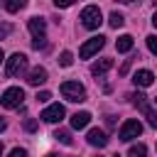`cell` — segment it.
<instances>
[{
    "label": "cell",
    "instance_id": "6da1fadb",
    "mask_svg": "<svg viewBox=\"0 0 157 157\" xmlns=\"http://www.w3.org/2000/svg\"><path fill=\"white\" fill-rule=\"evenodd\" d=\"M59 91H61V96H64L66 101H71V103L86 101V88H83L78 81H64V83L59 86Z\"/></svg>",
    "mask_w": 157,
    "mask_h": 157
},
{
    "label": "cell",
    "instance_id": "7a4b0ae2",
    "mask_svg": "<svg viewBox=\"0 0 157 157\" xmlns=\"http://www.w3.org/2000/svg\"><path fill=\"white\" fill-rule=\"evenodd\" d=\"M81 25L86 27V29H98V25L103 22V15H101V10L96 7V5H86L83 10H81Z\"/></svg>",
    "mask_w": 157,
    "mask_h": 157
},
{
    "label": "cell",
    "instance_id": "3957f363",
    "mask_svg": "<svg viewBox=\"0 0 157 157\" xmlns=\"http://www.w3.org/2000/svg\"><path fill=\"white\" fill-rule=\"evenodd\" d=\"M140 135H142V123L135 120V118L125 120V123L120 125V130H118V137H120L123 142H130V140H135V137H140Z\"/></svg>",
    "mask_w": 157,
    "mask_h": 157
},
{
    "label": "cell",
    "instance_id": "277c9868",
    "mask_svg": "<svg viewBox=\"0 0 157 157\" xmlns=\"http://www.w3.org/2000/svg\"><path fill=\"white\" fill-rule=\"evenodd\" d=\"M22 101H25V91H22L20 86L7 88V91L2 93V98H0V103H2L5 108H20V105H22Z\"/></svg>",
    "mask_w": 157,
    "mask_h": 157
},
{
    "label": "cell",
    "instance_id": "5b68a950",
    "mask_svg": "<svg viewBox=\"0 0 157 157\" xmlns=\"http://www.w3.org/2000/svg\"><path fill=\"white\" fill-rule=\"evenodd\" d=\"M103 44H105V37H101V34H98V37H91V39L83 42V47L78 49V56H81V59H91L98 49H103Z\"/></svg>",
    "mask_w": 157,
    "mask_h": 157
},
{
    "label": "cell",
    "instance_id": "8992f818",
    "mask_svg": "<svg viewBox=\"0 0 157 157\" xmlns=\"http://www.w3.org/2000/svg\"><path fill=\"white\" fill-rule=\"evenodd\" d=\"M27 69V56L25 54H12L10 59H7V66H5V71H7V76H20L22 71Z\"/></svg>",
    "mask_w": 157,
    "mask_h": 157
},
{
    "label": "cell",
    "instance_id": "52a82bcc",
    "mask_svg": "<svg viewBox=\"0 0 157 157\" xmlns=\"http://www.w3.org/2000/svg\"><path fill=\"white\" fill-rule=\"evenodd\" d=\"M64 115H66L64 105H61V103H52V105H47V108L42 110V115H39V118H42L44 123H59Z\"/></svg>",
    "mask_w": 157,
    "mask_h": 157
},
{
    "label": "cell",
    "instance_id": "ba28073f",
    "mask_svg": "<svg viewBox=\"0 0 157 157\" xmlns=\"http://www.w3.org/2000/svg\"><path fill=\"white\" fill-rule=\"evenodd\" d=\"M86 140H88V145H93V147H105V145H108V135H105L101 128H91L88 135H86Z\"/></svg>",
    "mask_w": 157,
    "mask_h": 157
},
{
    "label": "cell",
    "instance_id": "9c48e42d",
    "mask_svg": "<svg viewBox=\"0 0 157 157\" xmlns=\"http://www.w3.org/2000/svg\"><path fill=\"white\" fill-rule=\"evenodd\" d=\"M132 81H135V86H140V88H147V86H152V81H155V74H152L150 69H140V71H135Z\"/></svg>",
    "mask_w": 157,
    "mask_h": 157
},
{
    "label": "cell",
    "instance_id": "30bf717a",
    "mask_svg": "<svg viewBox=\"0 0 157 157\" xmlns=\"http://www.w3.org/2000/svg\"><path fill=\"white\" fill-rule=\"evenodd\" d=\"M47 81V69H42V66H34L32 71H29V76H27V83L29 86H39V83H44Z\"/></svg>",
    "mask_w": 157,
    "mask_h": 157
},
{
    "label": "cell",
    "instance_id": "8fae6325",
    "mask_svg": "<svg viewBox=\"0 0 157 157\" xmlns=\"http://www.w3.org/2000/svg\"><path fill=\"white\" fill-rule=\"evenodd\" d=\"M29 32H32L34 39H37V37H44V32H47V22H44L42 17H32V20H29Z\"/></svg>",
    "mask_w": 157,
    "mask_h": 157
},
{
    "label": "cell",
    "instance_id": "7c38bea8",
    "mask_svg": "<svg viewBox=\"0 0 157 157\" xmlns=\"http://www.w3.org/2000/svg\"><path fill=\"white\" fill-rule=\"evenodd\" d=\"M88 123H91V113H86V110L71 115V128H76V130H83Z\"/></svg>",
    "mask_w": 157,
    "mask_h": 157
},
{
    "label": "cell",
    "instance_id": "4fadbf2b",
    "mask_svg": "<svg viewBox=\"0 0 157 157\" xmlns=\"http://www.w3.org/2000/svg\"><path fill=\"white\" fill-rule=\"evenodd\" d=\"M110 66H113V59H98L96 64H91V74H93V76H101V74H105Z\"/></svg>",
    "mask_w": 157,
    "mask_h": 157
},
{
    "label": "cell",
    "instance_id": "5bb4252c",
    "mask_svg": "<svg viewBox=\"0 0 157 157\" xmlns=\"http://www.w3.org/2000/svg\"><path fill=\"white\" fill-rule=\"evenodd\" d=\"M115 49H118L120 54H128V52L132 49V37H130V34H123V37H118V42H115Z\"/></svg>",
    "mask_w": 157,
    "mask_h": 157
},
{
    "label": "cell",
    "instance_id": "9a60e30c",
    "mask_svg": "<svg viewBox=\"0 0 157 157\" xmlns=\"http://www.w3.org/2000/svg\"><path fill=\"white\" fill-rule=\"evenodd\" d=\"M130 98H132V103H135L142 113H147V110H150V105H147V96H145V93H132Z\"/></svg>",
    "mask_w": 157,
    "mask_h": 157
},
{
    "label": "cell",
    "instance_id": "2e32d148",
    "mask_svg": "<svg viewBox=\"0 0 157 157\" xmlns=\"http://www.w3.org/2000/svg\"><path fill=\"white\" fill-rule=\"evenodd\" d=\"M147 155V147L142 145V142H137V145H132L130 150H128V157H145Z\"/></svg>",
    "mask_w": 157,
    "mask_h": 157
},
{
    "label": "cell",
    "instance_id": "e0dca14e",
    "mask_svg": "<svg viewBox=\"0 0 157 157\" xmlns=\"http://www.w3.org/2000/svg\"><path fill=\"white\" fill-rule=\"evenodd\" d=\"M108 22H110V27H115V29H118V27H123V25H125V17H123L120 12H110Z\"/></svg>",
    "mask_w": 157,
    "mask_h": 157
},
{
    "label": "cell",
    "instance_id": "ac0fdd59",
    "mask_svg": "<svg viewBox=\"0 0 157 157\" xmlns=\"http://www.w3.org/2000/svg\"><path fill=\"white\" fill-rule=\"evenodd\" d=\"M54 137H56L59 142H64V145H71V132H69V130H61V128H59V130H54Z\"/></svg>",
    "mask_w": 157,
    "mask_h": 157
},
{
    "label": "cell",
    "instance_id": "d6986e66",
    "mask_svg": "<svg viewBox=\"0 0 157 157\" xmlns=\"http://www.w3.org/2000/svg\"><path fill=\"white\" fill-rule=\"evenodd\" d=\"M25 7V0H5V10L7 12H17Z\"/></svg>",
    "mask_w": 157,
    "mask_h": 157
},
{
    "label": "cell",
    "instance_id": "ffe728a7",
    "mask_svg": "<svg viewBox=\"0 0 157 157\" xmlns=\"http://www.w3.org/2000/svg\"><path fill=\"white\" fill-rule=\"evenodd\" d=\"M59 64H61V66H71V64H74V54H71V52H61Z\"/></svg>",
    "mask_w": 157,
    "mask_h": 157
},
{
    "label": "cell",
    "instance_id": "44dd1931",
    "mask_svg": "<svg viewBox=\"0 0 157 157\" xmlns=\"http://www.w3.org/2000/svg\"><path fill=\"white\" fill-rule=\"evenodd\" d=\"M147 49L157 56V34H150V37H147Z\"/></svg>",
    "mask_w": 157,
    "mask_h": 157
},
{
    "label": "cell",
    "instance_id": "7402d4cb",
    "mask_svg": "<svg viewBox=\"0 0 157 157\" xmlns=\"http://www.w3.org/2000/svg\"><path fill=\"white\" fill-rule=\"evenodd\" d=\"M12 34V25L10 22H2L0 25V39H5V37H10Z\"/></svg>",
    "mask_w": 157,
    "mask_h": 157
},
{
    "label": "cell",
    "instance_id": "603a6c76",
    "mask_svg": "<svg viewBox=\"0 0 157 157\" xmlns=\"http://www.w3.org/2000/svg\"><path fill=\"white\" fill-rule=\"evenodd\" d=\"M22 128H25L27 132H34V130H37V120H34V118H27V120L22 123Z\"/></svg>",
    "mask_w": 157,
    "mask_h": 157
},
{
    "label": "cell",
    "instance_id": "cb8c5ba5",
    "mask_svg": "<svg viewBox=\"0 0 157 157\" xmlns=\"http://www.w3.org/2000/svg\"><path fill=\"white\" fill-rule=\"evenodd\" d=\"M145 115H147V120H150V125H152V128H157V110H152V108H150V110H147Z\"/></svg>",
    "mask_w": 157,
    "mask_h": 157
},
{
    "label": "cell",
    "instance_id": "d4e9b609",
    "mask_svg": "<svg viewBox=\"0 0 157 157\" xmlns=\"http://www.w3.org/2000/svg\"><path fill=\"white\" fill-rule=\"evenodd\" d=\"M49 98H52V93H49V91H39V93H37V101H39V103H47Z\"/></svg>",
    "mask_w": 157,
    "mask_h": 157
},
{
    "label": "cell",
    "instance_id": "484cf974",
    "mask_svg": "<svg viewBox=\"0 0 157 157\" xmlns=\"http://www.w3.org/2000/svg\"><path fill=\"white\" fill-rule=\"evenodd\" d=\"M7 157H27V152H25L22 147H15V150H12V152H10Z\"/></svg>",
    "mask_w": 157,
    "mask_h": 157
},
{
    "label": "cell",
    "instance_id": "4316f807",
    "mask_svg": "<svg viewBox=\"0 0 157 157\" xmlns=\"http://www.w3.org/2000/svg\"><path fill=\"white\" fill-rule=\"evenodd\" d=\"M54 5L56 7H69V5H74V0H54Z\"/></svg>",
    "mask_w": 157,
    "mask_h": 157
},
{
    "label": "cell",
    "instance_id": "83f0119b",
    "mask_svg": "<svg viewBox=\"0 0 157 157\" xmlns=\"http://www.w3.org/2000/svg\"><path fill=\"white\" fill-rule=\"evenodd\" d=\"M5 128H7V123H5V120H2V118H0V132H2V130H5Z\"/></svg>",
    "mask_w": 157,
    "mask_h": 157
},
{
    "label": "cell",
    "instance_id": "f1b7e54d",
    "mask_svg": "<svg viewBox=\"0 0 157 157\" xmlns=\"http://www.w3.org/2000/svg\"><path fill=\"white\" fill-rule=\"evenodd\" d=\"M152 25H155V27H157V12H155V15H152Z\"/></svg>",
    "mask_w": 157,
    "mask_h": 157
},
{
    "label": "cell",
    "instance_id": "f546056e",
    "mask_svg": "<svg viewBox=\"0 0 157 157\" xmlns=\"http://www.w3.org/2000/svg\"><path fill=\"white\" fill-rule=\"evenodd\" d=\"M118 2H135V0H118Z\"/></svg>",
    "mask_w": 157,
    "mask_h": 157
},
{
    "label": "cell",
    "instance_id": "4dcf8cb0",
    "mask_svg": "<svg viewBox=\"0 0 157 157\" xmlns=\"http://www.w3.org/2000/svg\"><path fill=\"white\" fill-rule=\"evenodd\" d=\"M0 157H2V142H0Z\"/></svg>",
    "mask_w": 157,
    "mask_h": 157
},
{
    "label": "cell",
    "instance_id": "1f68e13d",
    "mask_svg": "<svg viewBox=\"0 0 157 157\" xmlns=\"http://www.w3.org/2000/svg\"><path fill=\"white\" fill-rule=\"evenodd\" d=\"M0 61H2V49H0Z\"/></svg>",
    "mask_w": 157,
    "mask_h": 157
},
{
    "label": "cell",
    "instance_id": "d6a6232c",
    "mask_svg": "<svg viewBox=\"0 0 157 157\" xmlns=\"http://www.w3.org/2000/svg\"><path fill=\"white\" fill-rule=\"evenodd\" d=\"M47 157H59V155H47Z\"/></svg>",
    "mask_w": 157,
    "mask_h": 157
},
{
    "label": "cell",
    "instance_id": "836d02e7",
    "mask_svg": "<svg viewBox=\"0 0 157 157\" xmlns=\"http://www.w3.org/2000/svg\"><path fill=\"white\" fill-rule=\"evenodd\" d=\"M113 157H120V155H113Z\"/></svg>",
    "mask_w": 157,
    "mask_h": 157
},
{
    "label": "cell",
    "instance_id": "e575fe53",
    "mask_svg": "<svg viewBox=\"0 0 157 157\" xmlns=\"http://www.w3.org/2000/svg\"><path fill=\"white\" fill-rule=\"evenodd\" d=\"M155 5H157V0H155Z\"/></svg>",
    "mask_w": 157,
    "mask_h": 157
},
{
    "label": "cell",
    "instance_id": "d590c367",
    "mask_svg": "<svg viewBox=\"0 0 157 157\" xmlns=\"http://www.w3.org/2000/svg\"><path fill=\"white\" fill-rule=\"evenodd\" d=\"M155 101H157V98H155Z\"/></svg>",
    "mask_w": 157,
    "mask_h": 157
}]
</instances>
